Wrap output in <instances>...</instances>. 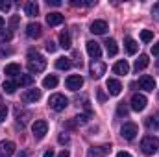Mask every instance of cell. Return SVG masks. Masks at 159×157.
Segmentation results:
<instances>
[{
  "instance_id": "35",
  "label": "cell",
  "mask_w": 159,
  "mask_h": 157,
  "mask_svg": "<svg viewBox=\"0 0 159 157\" xmlns=\"http://www.w3.org/2000/svg\"><path fill=\"white\" fill-rule=\"evenodd\" d=\"M11 9V2L9 0H0V11H9Z\"/></svg>"
},
{
  "instance_id": "9",
  "label": "cell",
  "mask_w": 159,
  "mask_h": 157,
  "mask_svg": "<svg viewBox=\"0 0 159 157\" xmlns=\"http://www.w3.org/2000/svg\"><path fill=\"white\" fill-rule=\"evenodd\" d=\"M104 74H106V65H104L102 61H98V59L93 61V63H91V76L94 79H100Z\"/></svg>"
},
{
  "instance_id": "18",
  "label": "cell",
  "mask_w": 159,
  "mask_h": 157,
  "mask_svg": "<svg viewBox=\"0 0 159 157\" xmlns=\"http://www.w3.org/2000/svg\"><path fill=\"white\" fill-rule=\"evenodd\" d=\"M113 72H115V74H119V76L128 74V72H129V65H128V61H126V59L117 61V63L113 65Z\"/></svg>"
},
{
  "instance_id": "28",
  "label": "cell",
  "mask_w": 159,
  "mask_h": 157,
  "mask_svg": "<svg viewBox=\"0 0 159 157\" xmlns=\"http://www.w3.org/2000/svg\"><path fill=\"white\" fill-rule=\"evenodd\" d=\"M15 117H17V120H19L20 124H24V122L28 120V117H30V111H24V109L17 107V109H15Z\"/></svg>"
},
{
  "instance_id": "13",
  "label": "cell",
  "mask_w": 159,
  "mask_h": 157,
  "mask_svg": "<svg viewBox=\"0 0 159 157\" xmlns=\"http://www.w3.org/2000/svg\"><path fill=\"white\" fill-rule=\"evenodd\" d=\"M41 34H43V28H41L39 22H30L26 26V35L30 39H37V37H41Z\"/></svg>"
},
{
  "instance_id": "37",
  "label": "cell",
  "mask_w": 159,
  "mask_h": 157,
  "mask_svg": "<svg viewBox=\"0 0 159 157\" xmlns=\"http://www.w3.org/2000/svg\"><path fill=\"white\" fill-rule=\"evenodd\" d=\"M57 141H59L61 144H69V142H70V137H69L67 133H59V137H57Z\"/></svg>"
},
{
  "instance_id": "50",
  "label": "cell",
  "mask_w": 159,
  "mask_h": 157,
  "mask_svg": "<svg viewBox=\"0 0 159 157\" xmlns=\"http://www.w3.org/2000/svg\"><path fill=\"white\" fill-rule=\"evenodd\" d=\"M157 67H159V61H157Z\"/></svg>"
},
{
  "instance_id": "1",
  "label": "cell",
  "mask_w": 159,
  "mask_h": 157,
  "mask_svg": "<svg viewBox=\"0 0 159 157\" xmlns=\"http://www.w3.org/2000/svg\"><path fill=\"white\" fill-rule=\"evenodd\" d=\"M28 70L34 74H37V72H43L44 69H46V59L41 56V54H37L35 50H30V54H28Z\"/></svg>"
},
{
  "instance_id": "25",
  "label": "cell",
  "mask_w": 159,
  "mask_h": 157,
  "mask_svg": "<svg viewBox=\"0 0 159 157\" xmlns=\"http://www.w3.org/2000/svg\"><path fill=\"white\" fill-rule=\"evenodd\" d=\"M56 67H57L59 70H69V69L72 67V63H70L69 57H57V59H56Z\"/></svg>"
},
{
  "instance_id": "45",
  "label": "cell",
  "mask_w": 159,
  "mask_h": 157,
  "mask_svg": "<svg viewBox=\"0 0 159 157\" xmlns=\"http://www.w3.org/2000/svg\"><path fill=\"white\" fill-rule=\"evenodd\" d=\"M57 157H70V152H69V150H63V152L57 154Z\"/></svg>"
},
{
  "instance_id": "29",
  "label": "cell",
  "mask_w": 159,
  "mask_h": 157,
  "mask_svg": "<svg viewBox=\"0 0 159 157\" xmlns=\"http://www.w3.org/2000/svg\"><path fill=\"white\" fill-rule=\"evenodd\" d=\"M2 89H4V91H6L7 94H13V92H15V89H17V83H15V81H9V79H7V81H4Z\"/></svg>"
},
{
  "instance_id": "40",
  "label": "cell",
  "mask_w": 159,
  "mask_h": 157,
  "mask_svg": "<svg viewBox=\"0 0 159 157\" xmlns=\"http://www.w3.org/2000/svg\"><path fill=\"white\" fill-rule=\"evenodd\" d=\"M152 15H154V19H156V20H159V4H156V6H154Z\"/></svg>"
},
{
  "instance_id": "3",
  "label": "cell",
  "mask_w": 159,
  "mask_h": 157,
  "mask_svg": "<svg viewBox=\"0 0 159 157\" xmlns=\"http://www.w3.org/2000/svg\"><path fill=\"white\" fill-rule=\"evenodd\" d=\"M48 105H50L54 111H63V109L69 105V100H67V96H65V94L56 92V94H52V96L48 98Z\"/></svg>"
},
{
  "instance_id": "43",
  "label": "cell",
  "mask_w": 159,
  "mask_h": 157,
  "mask_svg": "<svg viewBox=\"0 0 159 157\" xmlns=\"http://www.w3.org/2000/svg\"><path fill=\"white\" fill-rule=\"evenodd\" d=\"M46 4H48V6H61L59 0H46Z\"/></svg>"
},
{
  "instance_id": "22",
  "label": "cell",
  "mask_w": 159,
  "mask_h": 157,
  "mask_svg": "<svg viewBox=\"0 0 159 157\" xmlns=\"http://www.w3.org/2000/svg\"><path fill=\"white\" fill-rule=\"evenodd\" d=\"M24 13H26L28 17H35V15L39 13V6H37V2H26V6H24Z\"/></svg>"
},
{
  "instance_id": "5",
  "label": "cell",
  "mask_w": 159,
  "mask_h": 157,
  "mask_svg": "<svg viewBox=\"0 0 159 157\" xmlns=\"http://www.w3.org/2000/svg\"><path fill=\"white\" fill-rule=\"evenodd\" d=\"M146 104H148L146 96H144V94H139V92H135V94L131 96V102H129L131 109H133V111H137V113H139V111H144Z\"/></svg>"
},
{
  "instance_id": "20",
  "label": "cell",
  "mask_w": 159,
  "mask_h": 157,
  "mask_svg": "<svg viewBox=\"0 0 159 157\" xmlns=\"http://www.w3.org/2000/svg\"><path fill=\"white\" fill-rule=\"evenodd\" d=\"M124 48H126V52L128 54H137V50H139V44H137V41L131 39V37H126L124 39Z\"/></svg>"
},
{
  "instance_id": "47",
  "label": "cell",
  "mask_w": 159,
  "mask_h": 157,
  "mask_svg": "<svg viewBox=\"0 0 159 157\" xmlns=\"http://www.w3.org/2000/svg\"><path fill=\"white\" fill-rule=\"evenodd\" d=\"M11 52L9 50H4V48H0V57H4V56H9Z\"/></svg>"
},
{
  "instance_id": "21",
  "label": "cell",
  "mask_w": 159,
  "mask_h": 157,
  "mask_svg": "<svg viewBox=\"0 0 159 157\" xmlns=\"http://www.w3.org/2000/svg\"><path fill=\"white\" fill-rule=\"evenodd\" d=\"M148 63H150L148 56H146V54H141V56H139V59H135V65H133V69L139 72V70L146 69V67H148Z\"/></svg>"
},
{
  "instance_id": "16",
  "label": "cell",
  "mask_w": 159,
  "mask_h": 157,
  "mask_svg": "<svg viewBox=\"0 0 159 157\" xmlns=\"http://www.w3.org/2000/svg\"><path fill=\"white\" fill-rule=\"evenodd\" d=\"M139 87L144 89V91H154L156 89V79L152 76H148V74H144V76L139 78Z\"/></svg>"
},
{
  "instance_id": "7",
  "label": "cell",
  "mask_w": 159,
  "mask_h": 157,
  "mask_svg": "<svg viewBox=\"0 0 159 157\" xmlns=\"http://www.w3.org/2000/svg\"><path fill=\"white\" fill-rule=\"evenodd\" d=\"M41 100V89H28L22 92V102L24 104H35Z\"/></svg>"
},
{
  "instance_id": "42",
  "label": "cell",
  "mask_w": 159,
  "mask_h": 157,
  "mask_svg": "<svg viewBox=\"0 0 159 157\" xmlns=\"http://www.w3.org/2000/svg\"><path fill=\"white\" fill-rule=\"evenodd\" d=\"M98 100H100V102H106V92H104L102 89H98Z\"/></svg>"
},
{
  "instance_id": "31",
  "label": "cell",
  "mask_w": 159,
  "mask_h": 157,
  "mask_svg": "<svg viewBox=\"0 0 159 157\" xmlns=\"http://www.w3.org/2000/svg\"><path fill=\"white\" fill-rule=\"evenodd\" d=\"M152 39H154V32L152 30H143L141 32V41L143 43H150Z\"/></svg>"
},
{
  "instance_id": "23",
  "label": "cell",
  "mask_w": 159,
  "mask_h": 157,
  "mask_svg": "<svg viewBox=\"0 0 159 157\" xmlns=\"http://www.w3.org/2000/svg\"><path fill=\"white\" fill-rule=\"evenodd\" d=\"M4 72H6L7 76H19V74H20V65H19V63H9V65H6Z\"/></svg>"
},
{
  "instance_id": "33",
  "label": "cell",
  "mask_w": 159,
  "mask_h": 157,
  "mask_svg": "<svg viewBox=\"0 0 159 157\" xmlns=\"http://www.w3.org/2000/svg\"><path fill=\"white\" fill-rule=\"evenodd\" d=\"M11 37H13V34H11V32H6L4 28L0 30V41H2V43H7V41H11Z\"/></svg>"
},
{
  "instance_id": "38",
  "label": "cell",
  "mask_w": 159,
  "mask_h": 157,
  "mask_svg": "<svg viewBox=\"0 0 159 157\" xmlns=\"http://www.w3.org/2000/svg\"><path fill=\"white\" fill-rule=\"evenodd\" d=\"M74 120H76V124H87V122H89V115H78V117L74 118Z\"/></svg>"
},
{
  "instance_id": "46",
  "label": "cell",
  "mask_w": 159,
  "mask_h": 157,
  "mask_svg": "<svg viewBox=\"0 0 159 157\" xmlns=\"http://www.w3.org/2000/svg\"><path fill=\"white\" fill-rule=\"evenodd\" d=\"M43 157H54V150L50 148V150H46L44 154H43Z\"/></svg>"
},
{
  "instance_id": "6",
  "label": "cell",
  "mask_w": 159,
  "mask_h": 157,
  "mask_svg": "<svg viewBox=\"0 0 159 157\" xmlns=\"http://www.w3.org/2000/svg\"><path fill=\"white\" fill-rule=\"evenodd\" d=\"M32 131H34V137L35 139H43L46 133H48V124L46 120H35L32 124Z\"/></svg>"
},
{
  "instance_id": "11",
  "label": "cell",
  "mask_w": 159,
  "mask_h": 157,
  "mask_svg": "<svg viewBox=\"0 0 159 157\" xmlns=\"http://www.w3.org/2000/svg\"><path fill=\"white\" fill-rule=\"evenodd\" d=\"M87 54H89L91 57H94V61L100 59V56H102V48H100V44H98L96 41H87Z\"/></svg>"
},
{
  "instance_id": "49",
  "label": "cell",
  "mask_w": 159,
  "mask_h": 157,
  "mask_svg": "<svg viewBox=\"0 0 159 157\" xmlns=\"http://www.w3.org/2000/svg\"><path fill=\"white\" fill-rule=\"evenodd\" d=\"M2 28H4V19L0 17V30H2Z\"/></svg>"
},
{
  "instance_id": "30",
  "label": "cell",
  "mask_w": 159,
  "mask_h": 157,
  "mask_svg": "<svg viewBox=\"0 0 159 157\" xmlns=\"http://www.w3.org/2000/svg\"><path fill=\"white\" fill-rule=\"evenodd\" d=\"M146 128H150V129H159V117H148L146 118Z\"/></svg>"
},
{
  "instance_id": "14",
  "label": "cell",
  "mask_w": 159,
  "mask_h": 157,
  "mask_svg": "<svg viewBox=\"0 0 159 157\" xmlns=\"http://www.w3.org/2000/svg\"><path fill=\"white\" fill-rule=\"evenodd\" d=\"M106 85H107V92H109L111 96H119L120 92H122V85H120V81H119V79L109 78Z\"/></svg>"
},
{
  "instance_id": "32",
  "label": "cell",
  "mask_w": 159,
  "mask_h": 157,
  "mask_svg": "<svg viewBox=\"0 0 159 157\" xmlns=\"http://www.w3.org/2000/svg\"><path fill=\"white\" fill-rule=\"evenodd\" d=\"M128 113H129V109H128V105L122 102V104H119V107H117V115L119 117H128Z\"/></svg>"
},
{
  "instance_id": "48",
  "label": "cell",
  "mask_w": 159,
  "mask_h": 157,
  "mask_svg": "<svg viewBox=\"0 0 159 157\" xmlns=\"http://www.w3.org/2000/svg\"><path fill=\"white\" fill-rule=\"evenodd\" d=\"M117 157H131V154H128V152H119Z\"/></svg>"
},
{
  "instance_id": "4",
  "label": "cell",
  "mask_w": 159,
  "mask_h": 157,
  "mask_svg": "<svg viewBox=\"0 0 159 157\" xmlns=\"http://www.w3.org/2000/svg\"><path fill=\"white\" fill-rule=\"evenodd\" d=\"M137 133H139V128H137V124H133V122H126V124L120 128V135H122L126 141H133V139L137 137Z\"/></svg>"
},
{
  "instance_id": "10",
  "label": "cell",
  "mask_w": 159,
  "mask_h": 157,
  "mask_svg": "<svg viewBox=\"0 0 159 157\" xmlns=\"http://www.w3.org/2000/svg\"><path fill=\"white\" fill-rule=\"evenodd\" d=\"M107 30H109V28H107V22H106V20H93V22H91V32H93L94 35H104Z\"/></svg>"
},
{
  "instance_id": "12",
  "label": "cell",
  "mask_w": 159,
  "mask_h": 157,
  "mask_svg": "<svg viewBox=\"0 0 159 157\" xmlns=\"http://www.w3.org/2000/svg\"><path fill=\"white\" fill-rule=\"evenodd\" d=\"M13 154H15V142L2 141L0 142V157H11Z\"/></svg>"
},
{
  "instance_id": "15",
  "label": "cell",
  "mask_w": 159,
  "mask_h": 157,
  "mask_svg": "<svg viewBox=\"0 0 159 157\" xmlns=\"http://www.w3.org/2000/svg\"><path fill=\"white\" fill-rule=\"evenodd\" d=\"M67 89H70V91H78L80 87L83 85V78L80 76V74H72V76H69L67 78Z\"/></svg>"
},
{
  "instance_id": "19",
  "label": "cell",
  "mask_w": 159,
  "mask_h": 157,
  "mask_svg": "<svg viewBox=\"0 0 159 157\" xmlns=\"http://www.w3.org/2000/svg\"><path fill=\"white\" fill-rule=\"evenodd\" d=\"M17 87L20 85V87H30V85H34V76L32 74H19L17 76Z\"/></svg>"
},
{
  "instance_id": "17",
  "label": "cell",
  "mask_w": 159,
  "mask_h": 157,
  "mask_svg": "<svg viewBox=\"0 0 159 157\" xmlns=\"http://www.w3.org/2000/svg\"><path fill=\"white\" fill-rule=\"evenodd\" d=\"M63 20H65V17H63L61 13H57V11L46 15V24H48V26H59Z\"/></svg>"
},
{
  "instance_id": "44",
  "label": "cell",
  "mask_w": 159,
  "mask_h": 157,
  "mask_svg": "<svg viewBox=\"0 0 159 157\" xmlns=\"http://www.w3.org/2000/svg\"><path fill=\"white\" fill-rule=\"evenodd\" d=\"M152 54H154V56H159V43L152 46Z\"/></svg>"
},
{
  "instance_id": "2",
  "label": "cell",
  "mask_w": 159,
  "mask_h": 157,
  "mask_svg": "<svg viewBox=\"0 0 159 157\" xmlns=\"http://www.w3.org/2000/svg\"><path fill=\"white\" fill-rule=\"evenodd\" d=\"M141 148L146 155H154L159 150V139L154 137V135H146L143 141H141Z\"/></svg>"
},
{
  "instance_id": "41",
  "label": "cell",
  "mask_w": 159,
  "mask_h": 157,
  "mask_svg": "<svg viewBox=\"0 0 159 157\" xmlns=\"http://www.w3.org/2000/svg\"><path fill=\"white\" fill-rule=\"evenodd\" d=\"M76 126H78V124H76V120H69V122L65 124V128H67V129H74Z\"/></svg>"
},
{
  "instance_id": "8",
  "label": "cell",
  "mask_w": 159,
  "mask_h": 157,
  "mask_svg": "<svg viewBox=\"0 0 159 157\" xmlns=\"http://www.w3.org/2000/svg\"><path fill=\"white\" fill-rule=\"evenodd\" d=\"M111 154V146L104 144V146H96V148H89L87 157H106Z\"/></svg>"
},
{
  "instance_id": "36",
  "label": "cell",
  "mask_w": 159,
  "mask_h": 157,
  "mask_svg": "<svg viewBox=\"0 0 159 157\" xmlns=\"http://www.w3.org/2000/svg\"><path fill=\"white\" fill-rule=\"evenodd\" d=\"M7 117V105H4V104H0V122H4Z\"/></svg>"
},
{
  "instance_id": "27",
  "label": "cell",
  "mask_w": 159,
  "mask_h": 157,
  "mask_svg": "<svg viewBox=\"0 0 159 157\" xmlns=\"http://www.w3.org/2000/svg\"><path fill=\"white\" fill-rule=\"evenodd\" d=\"M56 85H57V78L54 74H50V76H46V78L43 79V87L44 89H54Z\"/></svg>"
},
{
  "instance_id": "34",
  "label": "cell",
  "mask_w": 159,
  "mask_h": 157,
  "mask_svg": "<svg viewBox=\"0 0 159 157\" xmlns=\"http://www.w3.org/2000/svg\"><path fill=\"white\" fill-rule=\"evenodd\" d=\"M19 22H20V17H19V15H13V17L9 19V26H11V30H17Z\"/></svg>"
},
{
  "instance_id": "39",
  "label": "cell",
  "mask_w": 159,
  "mask_h": 157,
  "mask_svg": "<svg viewBox=\"0 0 159 157\" xmlns=\"http://www.w3.org/2000/svg\"><path fill=\"white\" fill-rule=\"evenodd\" d=\"M44 48H46V50L52 54V52H56V48H57V46H56V43H52V41H46V46H44Z\"/></svg>"
},
{
  "instance_id": "26",
  "label": "cell",
  "mask_w": 159,
  "mask_h": 157,
  "mask_svg": "<svg viewBox=\"0 0 159 157\" xmlns=\"http://www.w3.org/2000/svg\"><path fill=\"white\" fill-rule=\"evenodd\" d=\"M70 44H72V43H70L69 32H61V34H59V46L67 50V48H70Z\"/></svg>"
},
{
  "instance_id": "24",
  "label": "cell",
  "mask_w": 159,
  "mask_h": 157,
  "mask_svg": "<svg viewBox=\"0 0 159 157\" xmlns=\"http://www.w3.org/2000/svg\"><path fill=\"white\" fill-rule=\"evenodd\" d=\"M104 44H106V48H107V54H109V56H117V54H119V44H117V41H115V39H107Z\"/></svg>"
}]
</instances>
